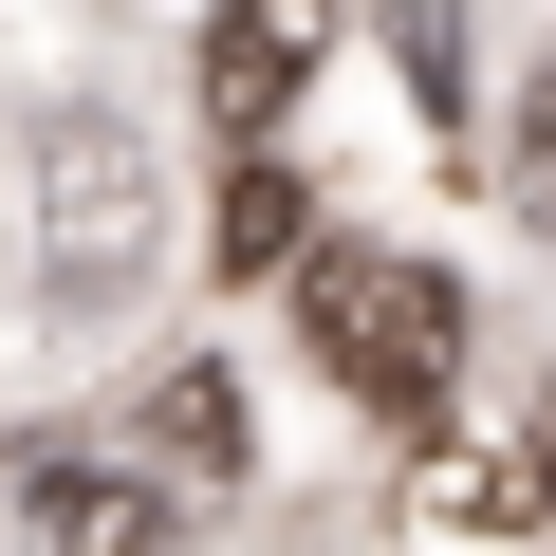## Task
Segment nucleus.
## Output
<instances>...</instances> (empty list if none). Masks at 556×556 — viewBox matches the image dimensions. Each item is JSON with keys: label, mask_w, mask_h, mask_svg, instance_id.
Here are the masks:
<instances>
[{"label": "nucleus", "mask_w": 556, "mask_h": 556, "mask_svg": "<svg viewBox=\"0 0 556 556\" xmlns=\"http://www.w3.org/2000/svg\"><path fill=\"white\" fill-rule=\"evenodd\" d=\"M149 260H167V167L130 112H38V298L56 316H130L149 298Z\"/></svg>", "instance_id": "f03ea898"}, {"label": "nucleus", "mask_w": 556, "mask_h": 556, "mask_svg": "<svg viewBox=\"0 0 556 556\" xmlns=\"http://www.w3.org/2000/svg\"><path fill=\"white\" fill-rule=\"evenodd\" d=\"M519 204L556 223V93H538V149H519Z\"/></svg>", "instance_id": "6e6552de"}, {"label": "nucleus", "mask_w": 556, "mask_h": 556, "mask_svg": "<svg viewBox=\"0 0 556 556\" xmlns=\"http://www.w3.org/2000/svg\"><path fill=\"white\" fill-rule=\"evenodd\" d=\"M390 56H408L427 112H464V0H390Z\"/></svg>", "instance_id": "0eeeda50"}, {"label": "nucleus", "mask_w": 556, "mask_h": 556, "mask_svg": "<svg viewBox=\"0 0 556 556\" xmlns=\"http://www.w3.org/2000/svg\"><path fill=\"white\" fill-rule=\"evenodd\" d=\"M538 464H556V408H538Z\"/></svg>", "instance_id": "1a4fd4ad"}, {"label": "nucleus", "mask_w": 556, "mask_h": 556, "mask_svg": "<svg viewBox=\"0 0 556 556\" xmlns=\"http://www.w3.org/2000/svg\"><path fill=\"white\" fill-rule=\"evenodd\" d=\"M298 241H316V223H298V167H241V186H223V260H241V278L298 260Z\"/></svg>", "instance_id": "423d86ee"}, {"label": "nucleus", "mask_w": 556, "mask_h": 556, "mask_svg": "<svg viewBox=\"0 0 556 556\" xmlns=\"http://www.w3.org/2000/svg\"><path fill=\"white\" fill-rule=\"evenodd\" d=\"M298 75H316V0H223V38H204V112L260 130Z\"/></svg>", "instance_id": "39448f33"}, {"label": "nucleus", "mask_w": 556, "mask_h": 556, "mask_svg": "<svg viewBox=\"0 0 556 556\" xmlns=\"http://www.w3.org/2000/svg\"><path fill=\"white\" fill-rule=\"evenodd\" d=\"M112 464H149L167 501H223V482H241V371H223V353L149 371V390H130V427H112Z\"/></svg>", "instance_id": "7ed1b4c3"}, {"label": "nucleus", "mask_w": 556, "mask_h": 556, "mask_svg": "<svg viewBox=\"0 0 556 556\" xmlns=\"http://www.w3.org/2000/svg\"><path fill=\"white\" fill-rule=\"evenodd\" d=\"M298 334L371 427H427L445 371H464V278L408 260V241H298Z\"/></svg>", "instance_id": "f257e3e1"}, {"label": "nucleus", "mask_w": 556, "mask_h": 556, "mask_svg": "<svg viewBox=\"0 0 556 556\" xmlns=\"http://www.w3.org/2000/svg\"><path fill=\"white\" fill-rule=\"evenodd\" d=\"M167 538H186V501L149 464H112V445H56L38 464V556H167Z\"/></svg>", "instance_id": "20e7f679"}]
</instances>
